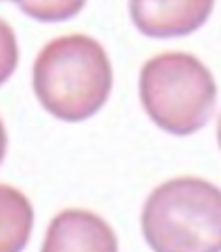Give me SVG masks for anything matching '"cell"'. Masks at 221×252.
I'll return each mask as SVG.
<instances>
[{
  "label": "cell",
  "mask_w": 221,
  "mask_h": 252,
  "mask_svg": "<svg viewBox=\"0 0 221 252\" xmlns=\"http://www.w3.org/2000/svg\"><path fill=\"white\" fill-rule=\"evenodd\" d=\"M32 86L41 106L63 122H84L106 104L113 70L106 50L86 34L52 38L38 52Z\"/></svg>",
  "instance_id": "1"
},
{
  "label": "cell",
  "mask_w": 221,
  "mask_h": 252,
  "mask_svg": "<svg viewBox=\"0 0 221 252\" xmlns=\"http://www.w3.org/2000/svg\"><path fill=\"white\" fill-rule=\"evenodd\" d=\"M142 234L158 252L221 250V189L196 176L163 183L142 207Z\"/></svg>",
  "instance_id": "2"
},
{
  "label": "cell",
  "mask_w": 221,
  "mask_h": 252,
  "mask_svg": "<svg viewBox=\"0 0 221 252\" xmlns=\"http://www.w3.org/2000/svg\"><path fill=\"white\" fill-rule=\"evenodd\" d=\"M140 101L151 122L172 135H192L217 104L215 77L187 52H163L140 70Z\"/></svg>",
  "instance_id": "3"
},
{
  "label": "cell",
  "mask_w": 221,
  "mask_h": 252,
  "mask_svg": "<svg viewBox=\"0 0 221 252\" xmlns=\"http://www.w3.org/2000/svg\"><path fill=\"white\" fill-rule=\"evenodd\" d=\"M215 0H129L131 21L149 38H176L210 18Z\"/></svg>",
  "instance_id": "4"
},
{
  "label": "cell",
  "mask_w": 221,
  "mask_h": 252,
  "mask_svg": "<svg viewBox=\"0 0 221 252\" xmlns=\"http://www.w3.org/2000/svg\"><path fill=\"white\" fill-rule=\"evenodd\" d=\"M45 252L117 250L115 232L102 216L88 210H63L52 219L43 243Z\"/></svg>",
  "instance_id": "5"
},
{
  "label": "cell",
  "mask_w": 221,
  "mask_h": 252,
  "mask_svg": "<svg viewBox=\"0 0 221 252\" xmlns=\"http://www.w3.org/2000/svg\"><path fill=\"white\" fill-rule=\"evenodd\" d=\"M34 225V207L21 189L0 183V252L23 250Z\"/></svg>",
  "instance_id": "6"
},
{
  "label": "cell",
  "mask_w": 221,
  "mask_h": 252,
  "mask_svg": "<svg viewBox=\"0 0 221 252\" xmlns=\"http://www.w3.org/2000/svg\"><path fill=\"white\" fill-rule=\"evenodd\" d=\"M14 2L21 7L23 14L41 23L70 21L86 5V0H14Z\"/></svg>",
  "instance_id": "7"
},
{
  "label": "cell",
  "mask_w": 221,
  "mask_h": 252,
  "mask_svg": "<svg viewBox=\"0 0 221 252\" xmlns=\"http://www.w3.org/2000/svg\"><path fill=\"white\" fill-rule=\"evenodd\" d=\"M18 65V43L16 34L7 21L0 18V86L14 74Z\"/></svg>",
  "instance_id": "8"
},
{
  "label": "cell",
  "mask_w": 221,
  "mask_h": 252,
  "mask_svg": "<svg viewBox=\"0 0 221 252\" xmlns=\"http://www.w3.org/2000/svg\"><path fill=\"white\" fill-rule=\"evenodd\" d=\"M5 153H7V131H5V124L0 120V164L5 160Z\"/></svg>",
  "instance_id": "9"
},
{
  "label": "cell",
  "mask_w": 221,
  "mask_h": 252,
  "mask_svg": "<svg viewBox=\"0 0 221 252\" xmlns=\"http://www.w3.org/2000/svg\"><path fill=\"white\" fill-rule=\"evenodd\" d=\"M217 140H219V147H221V115H219V124H217Z\"/></svg>",
  "instance_id": "10"
}]
</instances>
